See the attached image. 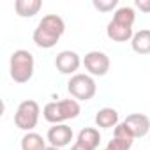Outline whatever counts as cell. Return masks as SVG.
I'll return each mask as SVG.
<instances>
[{"mask_svg":"<svg viewBox=\"0 0 150 150\" xmlns=\"http://www.w3.org/2000/svg\"><path fill=\"white\" fill-rule=\"evenodd\" d=\"M134 7L139 9L141 13L150 14V0H136V2H134Z\"/></svg>","mask_w":150,"mask_h":150,"instance_id":"cell-18","label":"cell"},{"mask_svg":"<svg viewBox=\"0 0 150 150\" xmlns=\"http://www.w3.org/2000/svg\"><path fill=\"white\" fill-rule=\"evenodd\" d=\"M148 141H150V134H148Z\"/></svg>","mask_w":150,"mask_h":150,"instance_id":"cell-21","label":"cell"},{"mask_svg":"<svg viewBox=\"0 0 150 150\" xmlns=\"http://www.w3.org/2000/svg\"><path fill=\"white\" fill-rule=\"evenodd\" d=\"M76 143L83 145L87 150H97L99 148V143H101V134L96 127H85L78 132V138H76Z\"/></svg>","mask_w":150,"mask_h":150,"instance_id":"cell-11","label":"cell"},{"mask_svg":"<svg viewBox=\"0 0 150 150\" xmlns=\"http://www.w3.org/2000/svg\"><path fill=\"white\" fill-rule=\"evenodd\" d=\"M41 0H16L14 2V11L20 18H32L41 11Z\"/></svg>","mask_w":150,"mask_h":150,"instance_id":"cell-13","label":"cell"},{"mask_svg":"<svg viewBox=\"0 0 150 150\" xmlns=\"http://www.w3.org/2000/svg\"><path fill=\"white\" fill-rule=\"evenodd\" d=\"M103 150H104V148H103Z\"/></svg>","mask_w":150,"mask_h":150,"instance_id":"cell-22","label":"cell"},{"mask_svg":"<svg viewBox=\"0 0 150 150\" xmlns=\"http://www.w3.org/2000/svg\"><path fill=\"white\" fill-rule=\"evenodd\" d=\"M96 125L101 129H111L118 125V111L113 108H101L96 113Z\"/></svg>","mask_w":150,"mask_h":150,"instance_id":"cell-12","label":"cell"},{"mask_svg":"<svg viewBox=\"0 0 150 150\" xmlns=\"http://www.w3.org/2000/svg\"><path fill=\"white\" fill-rule=\"evenodd\" d=\"M124 125L129 129V132L132 134V138H143L146 134H150V118L143 113H131L125 117Z\"/></svg>","mask_w":150,"mask_h":150,"instance_id":"cell-9","label":"cell"},{"mask_svg":"<svg viewBox=\"0 0 150 150\" xmlns=\"http://www.w3.org/2000/svg\"><path fill=\"white\" fill-rule=\"evenodd\" d=\"M46 150H62V148H57V146H51V145H50V146H48Z\"/></svg>","mask_w":150,"mask_h":150,"instance_id":"cell-20","label":"cell"},{"mask_svg":"<svg viewBox=\"0 0 150 150\" xmlns=\"http://www.w3.org/2000/svg\"><path fill=\"white\" fill-rule=\"evenodd\" d=\"M46 139L50 141L51 146L64 148V146H67L72 141V129L67 124H57V125H53V127L48 129Z\"/></svg>","mask_w":150,"mask_h":150,"instance_id":"cell-10","label":"cell"},{"mask_svg":"<svg viewBox=\"0 0 150 150\" xmlns=\"http://www.w3.org/2000/svg\"><path fill=\"white\" fill-rule=\"evenodd\" d=\"M71 150H87L83 145H80V143H74L72 146H71Z\"/></svg>","mask_w":150,"mask_h":150,"instance_id":"cell-19","label":"cell"},{"mask_svg":"<svg viewBox=\"0 0 150 150\" xmlns=\"http://www.w3.org/2000/svg\"><path fill=\"white\" fill-rule=\"evenodd\" d=\"M81 113V106L76 99H62V101H51L42 108V117L46 122L57 125L64 124L67 120L76 118Z\"/></svg>","mask_w":150,"mask_h":150,"instance_id":"cell-3","label":"cell"},{"mask_svg":"<svg viewBox=\"0 0 150 150\" xmlns=\"http://www.w3.org/2000/svg\"><path fill=\"white\" fill-rule=\"evenodd\" d=\"M81 64H83V60L80 58V55L76 51H71V50L60 51L55 58V67L60 74H72L74 76Z\"/></svg>","mask_w":150,"mask_h":150,"instance_id":"cell-8","label":"cell"},{"mask_svg":"<svg viewBox=\"0 0 150 150\" xmlns=\"http://www.w3.org/2000/svg\"><path fill=\"white\" fill-rule=\"evenodd\" d=\"M46 141L41 134L37 132H27L21 138V150H46Z\"/></svg>","mask_w":150,"mask_h":150,"instance_id":"cell-15","label":"cell"},{"mask_svg":"<svg viewBox=\"0 0 150 150\" xmlns=\"http://www.w3.org/2000/svg\"><path fill=\"white\" fill-rule=\"evenodd\" d=\"M134 139H127V138H115L104 146V150H131Z\"/></svg>","mask_w":150,"mask_h":150,"instance_id":"cell-16","label":"cell"},{"mask_svg":"<svg viewBox=\"0 0 150 150\" xmlns=\"http://www.w3.org/2000/svg\"><path fill=\"white\" fill-rule=\"evenodd\" d=\"M92 6H94L97 11H101V13H110V11L117 9L118 0H94Z\"/></svg>","mask_w":150,"mask_h":150,"instance_id":"cell-17","label":"cell"},{"mask_svg":"<svg viewBox=\"0 0 150 150\" xmlns=\"http://www.w3.org/2000/svg\"><path fill=\"white\" fill-rule=\"evenodd\" d=\"M131 48L138 55H148L150 53V30L143 28L136 32L131 39Z\"/></svg>","mask_w":150,"mask_h":150,"instance_id":"cell-14","label":"cell"},{"mask_svg":"<svg viewBox=\"0 0 150 150\" xmlns=\"http://www.w3.org/2000/svg\"><path fill=\"white\" fill-rule=\"evenodd\" d=\"M67 90L71 94L72 99L76 101H90L96 92H97V85L96 80L90 76V74H74L71 76V80L67 81Z\"/></svg>","mask_w":150,"mask_h":150,"instance_id":"cell-5","label":"cell"},{"mask_svg":"<svg viewBox=\"0 0 150 150\" xmlns=\"http://www.w3.org/2000/svg\"><path fill=\"white\" fill-rule=\"evenodd\" d=\"M35 62L34 55L27 50H16L9 60V74L14 83H28L34 76Z\"/></svg>","mask_w":150,"mask_h":150,"instance_id":"cell-4","label":"cell"},{"mask_svg":"<svg viewBox=\"0 0 150 150\" xmlns=\"http://www.w3.org/2000/svg\"><path fill=\"white\" fill-rule=\"evenodd\" d=\"M64 32H65L64 20L58 14H46L37 23V27H35V30L32 34V39H34V44L37 48L50 50L60 41Z\"/></svg>","mask_w":150,"mask_h":150,"instance_id":"cell-1","label":"cell"},{"mask_svg":"<svg viewBox=\"0 0 150 150\" xmlns=\"http://www.w3.org/2000/svg\"><path fill=\"white\" fill-rule=\"evenodd\" d=\"M39 115H41L39 104L35 101H32V99H27V101H23V103L18 104L16 113H14V124H16L18 129L30 132L37 125Z\"/></svg>","mask_w":150,"mask_h":150,"instance_id":"cell-6","label":"cell"},{"mask_svg":"<svg viewBox=\"0 0 150 150\" xmlns=\"http://www.w3.org/2000/svg\"><path fill=\"white\" fill-rule=\"evenodd\" d=\"M83 65L90 76H106L110 71V57L104 51H88L83 57Z\"/></svg>","mask_w":150,"mask_h":150,"instance_id":"cell-7","label":"cell"},{"mask_svg":"<svg viewBox=\"0 0 150 150\" xmlns=\"http://www.w3.org/2000/svg\"><path fill=\"white\" fill-rule=\"evenodd\" d=\"M134 21H136V13L132 7H129V6L118 7L113 14L111 21L106 27V35L115 42H127L134 35V32H132Z\"/></svg>","mask_w":150,"mask_h":150,"instance_id":"cell-2","label":"cell"}]
</instances>
